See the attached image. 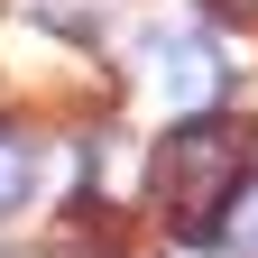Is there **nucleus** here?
<instances>
[{"label":"nucleus","mask_w":258,"mask_h":258,"mask_svg":"<svg viewBox=\"0 0 258 258\" xmlns=\"http://www.w3.org/2000/svg\"><path fill=\"white\" fill-rule=\"evenodd\" d=\"M221 10H258V0H221Z\"/></svg>","instance_id":"20e7f679"},{"label":"nucleus","mask_w":258,"mask_h":258,"mask_svg":"<svg viewBox=\"0 0 258 258\" xmlns=\"http://www.w3.org/2000/svg\"><path fill=\"white\" fill-rule=\"evenodd\" d=\"M166 55H175V64H166V102H175V111H212L221 92H231V64H221L203 37H175Z\"/></svg>","instance_id":"f03ea898"},{"label":"nucleus","mask_w":258,"mask_h":258,"mask_svg":"<svg viewBox=\"0 0 258 258\" xmlns=\"http://www.w3.org/2000/svg\"><path fill=\"white\" fill-rule=\"evenodd\" d=\"M258 175V129L231 120V111H184L166 139H157L148 157V194H157V212H166V231L175 240H231V194Z\"/></svg>","instance_id":"f257e3e1"},{"label":"nucleus","mask_w":258,"mask_h":258,"mask_svg":"<svg viewBox=\"0 0 258 258\" xmlns=\"http://www.w3.org/2000/svg\"><path fill=\"white\" fill-rule=\"evenodd\" d=\"M28 184H37V148H28L19 129H0V212H19Z\"/></svg>","instance_id":"7ed1b4c3"}]
</instances>
